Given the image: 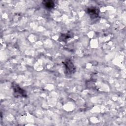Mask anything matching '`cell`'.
Here are the masks:
<instances>
[{
    "mask_svg": "<svg viewBox=\"0 0 126 126\" xmlns=\"http://www.w3.org/2000/svg\"><path fill=\"white\" fill-rule=\"evenodd\" d=\"M86 11L91 18H96L99 16V10L95 7L91 6L88 7L86 9Z\"/></svg>",
    "mask_w": 126,
    "mask_h": 126,
    "instance_id": "2",
    "label": "cell"
},
{
    "mask_svg": "<svg viewBox=\"0 0 126 126\" xmlns=\"http://www.w3.org/2000/svg\"><path fill=\"white\" fill-rule=\"evenodd\" d=\"M42 3L43 7L48 10L53 9L55 6V3L52 0H43Z\"/></svg>",
    "mask_w": 126,
    "mask_h": 126,
    "instance_id": "4",
    "label": "cell"
},
{
    "mask_svg": "<svg viewBox=\"0 0 126 126\" xmlns=\"http://www.w3.org/2000/svg\"><path fill=\"white\" fill-rule=\"evenodd\" d=\"M63 64L65 68V72L66 75H70L75 72V66L70 60H66L64 62Z\"/></svg>",
    "mask_w": 126,
    "mask_h": 126,
    "instance_id": "1",
    "label": "cell"
},
{
    "mask_svg": "<svg viewBox=\"0 0 126 126\" xmlns=\"http://www.w3.org/2000/svg\"><path fill=\"white\" fill-rule=\"evenodd\" d=\"M70 35L68 34H63L61 37H60V39H62L63 41H64L65 40L67 39L68 38H69V37H71V36H70Z\"/></svg>",
    "mask_w": 126,
    "mask_h": 126,
    "instance_id": "5",
    "label": "cell"
},
{
    "mask_svg": "<svg viewBox=\"0 0 126 126\" xmlns=\"http://www.w3.org/2000/svg\"><path fill=\"white\" fill-rule=\"evenodd\" d=\"M13 89L14 93V94L17 96H22V97H26L27 96V93L26 91L22 89L20 86L18 85L14 84L13 85Z\"/></svg>",
    "mask_w": 126,
    "mask_h": 126,
    "instance_id": "3",
    "label": "cell"
}]
</instances>
